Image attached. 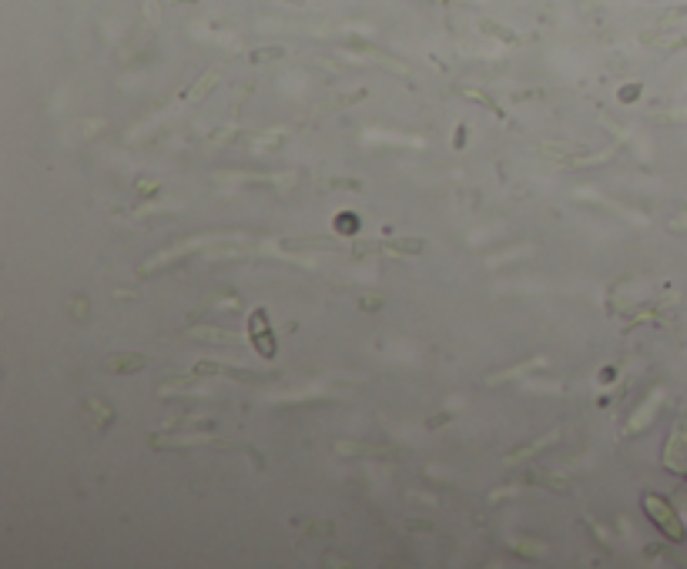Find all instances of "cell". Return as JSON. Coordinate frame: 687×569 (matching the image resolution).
<instances>
[{
    "label": "cell",
    "mask_w": 687,
    "mask_h": 569,
    "mask_svg": "<svg viewBox=\"0 0 687 569\" xmlns=\"http://www.w3.org/2000/svg\"><path fill=\"white\" fill-rule=\"evenodd\" d=\"M643 509H647L651 523H654L667 539H674V543H681V539H684V526H681V516L671 509V503H667V499H661V496H647V499H643Z\"/></svg>",
    "instance_id": "1"
}]
</instances>
